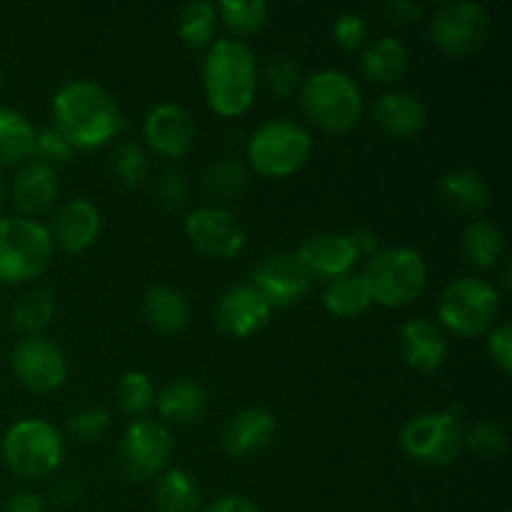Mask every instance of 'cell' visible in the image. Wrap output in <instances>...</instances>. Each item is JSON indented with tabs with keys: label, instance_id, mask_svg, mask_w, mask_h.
Segmentation results:
<instances>
[{
	"label": "cell",
	"instance_id": "obj_48",
	"mask_svg": "<svg viewBox=\"0 0 512 512\" xmlns=\"http://www.w3.org/2000/svg\"><path fill=\"white\" fill-rule=\"evenodd\" d=\"M0 512H45V503L40 495L23 490V493L10 495Z\"/></svg>",
	"mask_w": 512,
	"mask_h": 512
},
{
	"label": "cell",
	"instance_id": "obj_9",
	"mask_svg": "<svg viewBox=\"0 0 512 512\" xmlns=\"http://www.w3.org/2000/svg\"><path fill=\"white\" fill-rule=\"evenodd\" d=\"M463 418L450 410H428L418 413L400 428V448L423 468H445L463 453Z\"/></svg>",
	"mask_w": 512,
	"mask_h": 512
},
{
	"label": "cell",
	"instance_id": "obj_45",
	"mask_svg": "<svg viewBox=\"0 0 512 512\" xmlns=\"http://www.w3.org/2000/svg\"><path fill=\"white\" fill-rule=\"evenodd\" d=\"M83 495V485H80L78 478H58L53 485H50V500L60 508H68V505H75Z\"/></svg>",
	"mask_w": 512,
	"mask_h": 512
},
{
	"label": "cell",
	"instance_id": "obj_39",
	"mask_svg": "<svg viewBox=\"0 0 512 512\" xmlns=\"http://www.w3.org/2000/svg\"><path fill=\"white\" fill-rule=\"evenodd\" d=\"M190 195V180L175 165H168L165 170H160L158 178H155V200H158L160 208H165L168 213L183 208L188 203Z\"/></svg>",
	"mask_w": 512,
	"mask_h": 512
},
{
	"label": "cell",
	"instance_id": "obj_18",
	"mask_svg": "<svg viewBox=\"0 0 512 512\" xmlns=\"http://www.w3.org/2000/svg\"><path fill=\"white\" fill-rule=\"evenodd\" d=\"M398 348L405 365L425 375L438 373L450 355L445 330L435 320L423 318V315L405 320L398 333Z\"/></svg>",
	"mask_w": 512,
	"mask_h": 512
},
{
	"label": "cell",
	"instance_id": "obj_43",
	"mask_svg": "<svg viewBox=\"0 0 512 512\" xmlns=\"http://www.w3.org/2000/svg\"><path fill=\"white\" fill-rule=\"evenodd\" d=\"M485 348H488L490 360L503 370V375L512 373V323L503 320L495 323L493 328L485 333Z\"/></svg>",
	"mask_w": 512,
	"mask_h": 512
},
{
	"label": "cell",
	"instance_id": "obj_29",
	"mask_svg": "<svg viewBox=\"0 0 512 512\" xmlns=\"http://www.w3.org/2000/svg\"><path fill=\"white\" fill-rule=\"evenodd\" d=\"M323 308L325 313L333 315V318L355 320L363 318V315L373 308V300H370V293L368 288H365L363 278L350 273L338 280H330V283L325 285Z\"/></svg>",
	"mask_w": 512,
	"mask_h": 512
},
{
	"label": "cell",
	"instance_id": "obj_35",
	"mask_svg": "<svg viewBox=\"0 0 512 512\" xmlns=\"http://www.w3.org/2000/svg\"><path fill=\"white\" fill-rule=\"evenodd\" d=\"M218 20H223L225 28L238 35H255L268 23V3L263 0H223L215 5Z\"/></svg>",
	"mask_w": 512,
	"mask_h": 512
},
{
	"label": "cell",
	"instance_id": "obj_31",
	"mask_svg": "<svg viewBox=\"0 0 512 512\" xmlns=\"http://www.w3.org/2000/svg\"><path fill=\"white\" fill-rule=\"evenodd\" d=\"M178 35L188 48L203 50L213 45L218 30V10L208 0H193L178 13Z\"/></svg>",
	"mask_w": 512,
	"mask_h": 512
},
{
	"label": "cell",
	"instance_id": "obj_1",
	"mask_svg": "<svg viewBox=\"0 0 512 512\" xmlns=\"http://www.w3.org/2000/svg\"><path fill=\"white\" fill-rule=\"evenodd\" d=\"M53 128L78 150H98L123 130V110L110 90L93 80H70L53 95Z\"/></svg>",
	"mask_w": 512,
	"mask_h": 512
},
{
	"label": "cell",
	"instance_id": "obj_10",
	"mask_svg": "<svg viewBox=\"0 0 512 512\" xmlns=\"http://www.w3.org/2000/svg\"><path fill=\"white\" fill-rule=\"evenodd\" d=\"M430 40L450 58H468L485 48L493 33L488 8L473 0H450L435 5L428 25Z\"/></svg>",
	"mask_w": 512,
	"mask_h": 512
},
{
	"label": "cell",
	"instance_id": "obj_3",
	"mask_svg": "<svg viewBox=\"0 0 512 512\" xmlns=\"http://www.w3.org/2000/svg\"><path fill=\"white\" fill-rule=\"evenodd\" d=\"M298 103L308 123L333 135H345L363 118V93L348 73L335 68L303 78Z\"/></svg>",
	"mask_w": 512,
	"mask_h": 512
},
{
	"label": "cell",
	"instance_id": "obj_4",
	"mask_svg": "<svg viewBox=\"0 0 512 512\" xmlns=\"http://www.w3.org/2000/svg\"><path fill=\"white\" fill-rule=\"evenodd\" d=\"M360 278L373 305L405 308L423 295L428 285V263L420 250L393 245V248H380V253L365 263Z\"/></svg>",
	"mask_w": 512,
	"mask_h": 512
},
{
	"label": "cell",
	"instance_id": "obj_5",
	"mask_svg": "<svg viewBox=\"0 0 512 512\" xmlns=\"http://www.w3.org/2000/svg\"><path fill=\"white\" fill-rule=\"evenodd\" d=\"M0 455L13 475L43 480L58 473L65 460L63 433L43 418H23L5 430Z\"/></svg>",
	"mask_w": 512,
	"mask_h": 512
},
{
	"label": "cell",
	"instance_id": "obj_7",
	"mask_svg": "<svg viewBox=\"0 0 512 512\" xmlns=\"http://www.w3.org/2000/svg\"><path fill=\"white\" fill-rule=\"evenodd\" d=\"M313 155V135L288 118L265 120L248 140V163L255 175L270 180L290 178Z\"/></svg>",
	"mask_w": 512,
	"mask_h": 512
},
{
	"label": "cell",
	"instance_id": "obj_13",
	"mask_svg": "<svg viewBox=\"0 0 512 512\" xmlns=\"http://www.w3.org/2000/svg\"><path fill=\"white\" fill-rule=\"evenodd\" d=\"M10 370L30 393H53L68 380V358L45 335H28L10 353Z\"/></svg>",
	"mask_w": 512,
	"mask_h": 512
},
{
	"label": "cell",
	"instance_id": "obj_37",
	"mask_svg": "<svg viewBox=\"0 0 512 512\" xmlns=\"http://www.w3.org/2000/svg\"><path fill=\"white\" fill-rule=\"evenodd\" d=\"M263 83L270 93L278 100L293 98L295 93L303 85V73H300V65L295 63L290 55H275L265 63L263 68Z\"/></svg>",
	"mask_w": 512,
	"mask_h": 512
},
{
	"label": "cell",
	"instance_id": "obj_24",
	"mask_svg": "<svg viewBox=\"0 0 512 512\" xmlns=\"http://www.w3.org/2000/svg\"><path fill=\"white\" fill-rule=\"evenodd\" d=\"M208 390L190 378L170 380L160 393H155V408L165 423L193 425L208 410Z\"/></svg>",
	"mask_w": 512,
	"mask_h": 512
},
{
	"label": "cell",
	"instance_id": "obj_51",
	"mask_svg": "<svg viewBox=\"0 0 512 512\" xmlns=\"http://www.w3.org/2000/svg\"><path fill=\"white\" fill-rule=\"evenodd\" d=\"M0 88H3V70H0Z\"/></svg>",
	"mask_w": 512,
	"mask_h": 512
},
{
	"label": "cell",
	"instance_id": "obj_40",
	"mask_svg": "<svg viewBox=\"0 0 512 512\" xmlns=\"http://www.w3.org/2000/svg\"><path fill=\"white\" fill-rule=\"evenodd\" d=\"M110 428V413L100 405H88V408L75 410L68 418V433L73 435L78 443H95L103 438Z\"/></svg>",
	"mask_w": 512,
	"mask_h": 512
},
{
	"label": "cell",
	"instance_id": "obj_41",
	"mask_svg": "<svg viewBox=\"0 0 512 512\" xmlns=\"http://www.w3.org/2000/svg\"><path fill=\"white\" fill-rule=\"evenodd\" d=\"M73 155H75V148L68 143V140H65V135L60 133V130L53 128V125L35 133L33 158L40 160V163L55 168V165L70 163V160H73Z\"/></svg>",
	"mask_w": 512,
	"mask_h": 512
},
{
	"label": "cell",
	"instance_id": "obj_16",
	"mask_svg": "<svg viewBox=\"0 0 512 512\" xmlns=\"http://www.w3.org/2000/svg\"><path fill=\"white\" fill-rule=\"evenodd\" d=\"M270 315V305L250 283L228 288L215 305V325L220 333L235 340L260 333L270 323Z\"/></svg>",
	"mask_w": 512,
	"mask_h": 512
},
{
	"label": "cell",
	"instance_id": "obj_33",
	"mask_svg": "<svg viewBox=\"0 0 512 512\" xmlns=\"http://www.w3.org/2000/svg\"><path fill=\"white\" fill-rule=\"evenodd\" d=\"M110 175L125 190H138L150 175L148 153L143 150V145L135 140H120L110 153Z\"/></svg>",
	"mask_w": 512,
	"mask_h": 512
},
{
	"label": "cell",
	"instance_id": "obj_50",
	"mask_svg": "<svg viewBox=\"0 0 512 512\" xmlns=\"http://www.w3.org/2000/svg\"><path fill=\"white\" fill-rule=\"evenodd\" d=\"M5 195H8V190H5V180H3V175H0V210H3V205H5Z\"/></svg>",
	"mask_w": 512,
	"mask_h": 512
},
{
	"label": "cell",
	"instance_id": "obj_2",
	"mask_svg": "<svg viewBox=\"0 0 512 512\" xmlns=\"http://www.w3.org/2000/svg\"><path fill=\"white\" fill-rule=\"evenodd\" d=\"M260 85L258 55L243 40H213L203 60V90L208 108L223 118H240L255 103Z\"/></svg>",
	"mask_w": 512,
	"mask_h": 512
},
{
	"label": "cell",
	"instance_id": "obj_19",
	"mask_svg": "<svg viewBox=\"0 0 512 512\" xmlns=\"http://www.w3.org/2000/svg\"><path fill=\"white\" fill-rule=\"evenodd\" d=\"M275 435H278V418L273 410L253 405L225 420L220 430V445L230 458H250L273 445Z\"/></svg>",
	"mask_w": 512,
	"mask_h": 512
},
{
	"label": "cell",
	"instance_id": "obj_17",
	"mask_svg": "<svg viewBox=\"0 0 512 512\" xmlns=\"http://www.w3.org/2000/svg\"><path fill=\"white\" fill-rule=\"evenodd\" d=\"M295 258L310 275V280H325V283L350 275L360 260L348 233L310 235L298 245Z\"/></svg>",
	"mask_w": 512,
	"mask_h": 512
},
{
	"label": "cell",
	"instance_id": "obj_36",
	"mask_svg": "<svg viewBox=\"0 0 512 512\" xmlns=\"http://www.w3.org/2000/svg\"><path fill=\"white\" fill-rule=\"evenodd\" d=\"M118 405L133 418H145L155 408V385L143 370H128L115 388Z\"/></svg>",
	"mask_w": 512,
	"mask_h": 512
},
{
	"label": "cell",
	"instance_id": "obj_47",
	"mask_svg": "<svg viewBox=\"0 0 512 512\" xmlns=\"http://www.w3.org/2000/svg\"><path fill=\"white\" fill-rule=\"evenodd\" d=\"M205 512H263L258 503H253L245 495H223V498L215 500L213 505H208Z\"/></svg>",
	"mask_w": 512,
	"mask_h": 512
},
{
	"label": "cell",
	"instance_id": "obj_23",
	"mask_svg": "<svg viewBox=\"0 0 512 512\" xmlns=\"http://www.w3.org/2000/svg\"><path fill=\"white\" fill-rule=\"evenodd\" d=\"M438 200L448 213L478 220L490 205V188L478 170L460 165L438 180Z\"/></svg>",
	"mask_w": 512,
	"mask_h": 512
},
{
	"label": "cell",
	"instance_id": "obj_14",
	"mask_svg": "<svg viewBox=\"0 0 512 512\" xmlns=\"http://www.w3.org/2000/svg\"><path fill=\"white\" fill-rule=\"evenodd\" d=\"M250 285L263 295L270 310H288L303 303L305 295L313 288V280L298 263L295 253L280 250V253L268 255L255 265Z\"/></svg>",
	"mask_w": 512,
	"mask_h": 512
},
{
	"label": "cell",
	"instance_id": "obj_49",
	"mask_svg": "<svg viewBox=\"0 0 512 512\" xmlns=\"http://www.w3.org/2000/svg\"><path fill=\"white\" fill-rule=\"evenodd\" d=\"M500 285H503V290H510V260H503V270H500Z\"/></svg>",
	"mask_w": 512,
	"mask_h": 512
},
{
	"label": "cell",
	"instance_id": "obj_44",
	"mask_svg": "<svg viewBox=\"0 0 512 512\" xmlns=\"http://www.w3.org/2000/svg\"><path fill=\"white\" fill-rule=\"evenodd\" d=\"M383 10L385 15L398 25L418 23L425 13L423 3H418V0H388V3L383 5Z\"/></svg>",
	"mask_w": 512,
	"mask_h": 512
},
{
	"label": "cell",
	"instance_id": "obj_38",
	"mask_svg": "<svg viewBox=\"0 0 512 512\" xmlns=\"http://www.w3.org/2000/svg\"><path fill=\"white\" fill-rule=\"evenodd\" d=\"M463 448L480 458H500L508 450V435L495 420H478L463 433Z\"/></svg>",
	"mask_w": 512,
	"mask_h": 512
},
{
	"label": "cell",
	"instance_id": "obj_46",
	"mask_svg": "<svg viewBox=\"0 0 512 512\" xmlns=\"http://www.w3.org/2000/svg\"><path fill=\"white\" fill-rule=\"evenodd\" d=\"M348 238L360 260H370L375 253H380V235L373 228H355L353 233H348Z\"/></svg>",
	"mask_w": 512,
	"mask_h": 512
},
{
	"label": "cell",
	"instance_id": "obj_34",
	"mask_svg": "<svg viewBox=\"0 0 512 512\" xmlns=\"http://www.w3.org/2000/svg\"><path fill=\"white\" fill-rule=\"evenodd\" d=\"M245 185H248V168L233 158L218 160L203 173L205 195L218 203L233 200L235 195L243 193Z\"/></svg>",
	"mask_w": 512,
	"mask_h": 512
},
{
	"label": "cell",
	"instance_id": "obj_28",
	"mask_svg": "<svg viewBox=\"0 0 512 512\" xmlns=\"http://www.w3.org/2000/svg\"><path fill=\"white\" fill-rule=\"evenodd\" d=\"M200 500V485L188 470L173 468L155 480L153 503L158 512H198Z\"/></svg>",
	"mask_w": 512,
	"mask_h": 512
},
{
	"label": "cell",
	"instance_id": "obj_8",
	"mask_svg": "<svg viewBox=\"0 0 512 512\" xmlns=\"http://www.w3.org/2000/svg\"><path fill=\"white\" fill-rule=\"evenodd\" d=\"M55 243L40 220L10 215L0 218V283L18 285L40 278L50 268Z\"/></svg>",
	"mask_w": 512,
	"mask_h": 512
},
{
	"label": "cell",
	"instance_id": "obj_6",
	"mask_svg": "<svg viewBox=\"0 0 512 512\" xmlns=\"http://www.w3.org/2000/svg\"><path fill=\"white\" fill-rule=\"evenodd\" d=\"M498 313L500 290L478 275L450 280L438 298V325L455 338H480L493 328Z\"/></svg>",
	"mask_w": 512,
	"mask_h": 512
},
{
	"label": "cell",
	"instance_id": "obj_25",
	"mask_svg": "<svg viewBox=\"0 0 512 512\" xmlns=\"http://www.w3.org/2000/svg\"><path fill=\"white\" fill-rule=\"evenodd\" d=\"M410 55L408 48L393 35H383L365 45L363 58H360V70L365 78L375 85H395L408 73Z\"/></svg>",
	"mask_w": 512,
	"mask_h": 512
},
{
	"label": "cell",
	"instance_id": "obj_26",
	"mask_svg": "<svg viewBox=\"0 0 512 512\" xmlns=\"http://www.w3.org/2000/svg\"><path fill=\"white\" fill-rule=\"evenodd\" d=\"M145 320L165 335L183 333L190 323V303L178 288L153 285L143 295Z\"/></svg>",
	"mask_w": 512,
	"mask_h": 512
},
{
	"label": "cell",
	"instance_id": "obj_27",
	"mask_svg": "<svg viewBox=\"0 0 512 512\" xmlns=\"http://www.w3.org/2000/svg\"><path fill=\"white\" fill-rule=\"evenodd\" d=\"M463 258L478 270H493L505 255V235L490 220H470L460 235Z\"/></svg>",
	"mask_w": 512,
	"mask_h": 512
},
{
	"label": "cell",
	"instance_id": "obj_11",
	"mask_svg": "<svg viewBox=\"0 0 512 512\" xmlns=\"http://www.w3.org/2000/svg\"><path fill=\"white\" fill-rule=\"evenodd\" d=\"M173 448V433L168 425L150 418L133 420L120 438V470L133 483H143V480L155 478L168 465Z\"/></svg>",
	"mask_w": 512,
	"mask_h": 512
},
{
	"label": "cell",
	"instance_id": "obj_20",
	"mask_svg": "<svg viewBox=\"0 0 512 512\" xmlns=\"http://www.w3.org/2000/svg\"><path fill=\"white\" fill-rule=\"evenodd\" d=\"M48 230L53 243L63 248L65 253H85V250L98 243L103 218H100V210L90 200L70 198L63 200L53 210V220H50Z\"/></svg>",
	"mask_w": 512,
	"mask_h": 512
},
{
	"label": "cell",
	"instance_id": "obj_15",
	"mask_svg": "<svg viewBox=\"0 0 512 512\" xmlns=\"http://www.w3.org/2000/svg\"><path fill=\"white\" fill-rule=\"evenodd\" d=\"M143 135L153 153L168 160H180L195 143V118L185 105L165 100L148 110L143 120Z\"/></svg>",
	"mask_w": 512,
	"mask_h": 512
},
{
	"label": "cell",
	"instance_id": "obj_21",
	"mask_svg": "<svg viewBox=\"0 0 512 512\" xmlns=\"http://www.w3.org/2000/svg\"><path fill=\"white\" fill-rule=\"evenodd\" d=\"M370 118L390 138L408 140L425 128L428 108L418 95L405 90H385L370 105Z\"/></svg>",
	"mask_w": 512,
	"mask_h": 512
},
{
	"label": "cell",
	"instance_id": "obj_32",
	"mask_svg": "<svg viewBox=\"0 0 512 512\" xmlns=\"http://www.w3.org/2000/svg\"><path fill=\"white\" fill-rule=\"evenodd\" d=\"M55 318V293L48 288H33L25 293L10 310V323L15 330L28 335H40Z\"/></svg>",
	"mask_w": 512,
	"mask_h": 512
},
{
	"label": "cell",
	"instance_id": "obj_22",
	"mask_svg": "<svg viewBox=\"0 0 512 512\" xmlns=\"http://www.w3.org/2000/svg\"><path fill=\"white\" fill-rule=\"evenodd\" d=\"M58 170L40 160H25L13 178V203L23 218H38L50 213L58 200Z\"/></svg>",
	"mask_w": 512,
	"mask_h": 512
},
{
	"label": "cell",
	"instance_id": "obj_42",
	"mask_svg": "<svg viewBox=\"0 0 512 512\" xmlns=\"http://www.w3.org/2000/svg\"><path fill=\"white\" fill-rule=\"evenodd\" d=\"M330 30H333L335 43L343 50H348V53H353V50L365 45V38H368V20H365V15L355 13V10H343V13L335 15Z\"/></svg>",
	"mask_w": 512,
	"mask_h": 512
},
{
	"label": "cell",
	"instance_id": "obj_12",
	"mask_svg": "<svg viewBox=\"0 0 512 512\" xmlns=\"http://www.w3.org/2000/svg\"><path fill=\"white\" fill-rule=\"evenodd\" d=\"M185 235L200 255L213 260H233L245 250L248 235L233 210L223 205H200L185 218Z\"/></svg>",
	"mask_w": 512,
	"mask_h": 512
},
{
	"label": "cell",
	"instance_id": "obj_30",
	"mask_svg": "<svg viewBox=\"0 0 512 512\" xmlns=\"http://www.w3.org/2000/svg\"><path fill=\"white\" fill-rule=\"evenodd\" d=\"M35 133L28 118L13 108H0V168L33 158Z\"/></svg>",
	"mask_w": 512,
	"mask_h": 512
}]
</instances>
